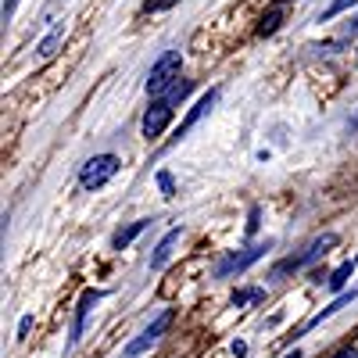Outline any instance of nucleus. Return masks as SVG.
Here are the masks:
<instances>
[{"label":"nucleus","instance_id":"nucleus-1","mask_svg":"<svg viewBox=\"0 0 358 358\" xmlns=\"http://www.w3.org/2000/svg\"><path fill=\"white\" fill-rule=\"evenodd\" d=\"M179 69H183V54H179V50H165L155 62L151 76H147V94H155V97L169 94V90L179 83Z\"/></svg>","mask_w":358,"mask_h":358},{"label":"nucleus","instance_id":"nucleus-2","mask_svg":"<svg viewBox=\"0 0 358 358\" xmlns=\"http://www.w3.org/2000/svg\"><path fill=\"white\" fill-rule=\"evenodd\" d=\"M118 169H122V162H118L115 155L90 158V162L79 169V187H83V190H101L104 183H111V179L118 176Z\"/></svg>","mask_w":358,"mask_h":358},{"label":"nucleus","instance_id":"nucleus-3","mask_svg":"<svg viewBox=\"0 0 358 358\" xmlns=\"http://www.w3.org/2000/svg\"><path fill=\"white\" fill-rule=\"evenodd\" d=\"M330 248H337V233H326V236H315V241L301 251V255H294V258H287V262H280L276 265V273H273V280H280L283 273H297V268H308L315 258H322Z\"/></svg>","mask_w":358,"mask_h":358},{"label":"nucleus","instance_id":"nucleus-4","mask_svg":"<svg viewBox=\"0 0 358 358\" xmlns=\"http://www.w3.org/2000/svg\"><path fill=\"white\" fill-rule=\"evenodd\" d=\"M273 248V241H265V244H255V248H244V251H229L219 265H215V276L219 280H226V276H233V273H244V268H251L258 258H265V251Z\"/></svg>","mask_w":358,"mask_h":358},{"label":"nucleus","instance_id":"nucleus-5","mask_svg":"<svg viewBox=\"0 0 358 358\" xmlns=\"http://www.w3.org/2000/svg\"><path fill=\"white\" fill-rule=\"evenodd\" d=\"M172 108H176V104H172L165 94H162L151 108H147V115H143V136H147V140H158V136L165 133V126L172 122Z\"/></svg>","mask_w":358,"mask_h":358},{"label":"nucleus","instance_id":"nucleus-6","mask_svg":"<svg viewBox=\"0 0 358 358\" xmlns=\"http://www.w3.org/2000/svg\"><path fill=\"white\" fill-rule=\"evenodd\" d=\"M169 322H172V312H162V315H158L151 326H147V330H143L136 341H129V344H126L122 358H136V355H143L147 348H155V344H158V337L169 330Z\"/></svg>","mask_w":358,"mask_h":358},{"label":"nucleus","instance_id":"nucleus-7","mask_svg":"<svg viewBox=\"0 0 358 358\" xmlns=\"http://www.w3.org/2000/svg\"><path fill=\"white\" fill-rule=\"evenodd\" d=\"M97 301H101V290H83L79 305H76V326H72V341H69V348H76V344L83 341V330H86V315H90V308H94Z\"/></svg>","mask_w":358,"mask_h":358},{"label":"nucleus","instance_id":"nucleus-8","mask_svg":"<svg viewBox=\"0 0 358 358\" xmlns=\"http://www.w3.org/2000/svg\"><path fill=\"white\" fill-rule=\"evenodd\" d=\"M215 101H219V90H208V94H204V97H201V101H197V104L190 108L187 122L179 126V129H176V140H183V136H187V133H190V129H194V126L201 122V118H204L208 111H212V104H215Z\"/></svg>","mask_w":358,"mask_h":358},{"label":"nucleus","instance_id":"nucleus-9","mask_svg":"<svg viewBox=\"0 0 358 358\" xmlns=\"http://www.w3.org/2000/svg\"><path fill=\"white\" fill-rule=\"evenodd\" d=\"M179 236H183V229H169L165 236H162V244L155 248V255H151V273H158V268H165L169 265V258H172V251H176V244H179Z\"/></svg>","mask_w":358,"mask_h":358},{"label":"nucleus","instance_id":"nucleus-10","mask_svg":"<svg viewBox=\"0 0 358 358\" xmlns=\"http://www.w3.org/2000/svg\"><path fill=\"white\" fill-rule=\"evenodd\" d=\"M147 226H151V222H147V219H140V222H129L126 229H118V233L111 236V248H115V251H122V248H129V244L136 241V236H140V233L147 229Z\"/></svg>","mask_w":358,"mask_h":358},{"label":"nucleus","instance_id":"nucleus-11","mask_svg":"<svg viewBox=\"0 0 358 358\" xmlns=\"http://www.w3.org/2000/svg\"><path fill=\"white\" fill-rule=\"evenodd\" d=\"M62 40H65V25H57L54 33H50V36H47L40 47H36V50H40V57H54V50H57V43H62Z\"/></svg>","mask_w":358,"mask_h":358},{"label":"nucleus","instance_id":"nucleus-12","mask_svg":"<svg viewBox=\"0 0 358 358\" xmlns=\"http://www.w3.org/2000/svg\"><path fill=\"white\" fill-rule=\"evenodd\" d=\"M280 22H283V15H280V8H273L265 18H262V25H258V36H273L276 29H280Z\"/></svg>","mask_w":358,"mask_h":358},{"label":"nucleus","instance_id":"nucleus-13","mask_svg":"<svg viewBox=\"0 0 358 358\" xmlns=\"http://www.w3.org/2000/svg\"><path fill=\"white\" fill-rule=\"evenodd\" d=\"M351 268H355V262H344L341 268H334V276H330V290H341V287L348 283V276H351Z\"/></svg>","mask_w":358,"mask_h":358},{"label":"nucleus","instance_id":"nucleus-14","mask_svg":"<svg viewBox=\"0 0 358 358\" xmlns=\"http://www.w3.org/2000/svg\"><path fill=\"white\" fill-rule=\"evenodd\" d=\"M262 297H265V290H241V294H233V305L236 308H241V305H251V301H262Z\"/></svg>","mask_w":358,"mask_h":358},{"label":"nucleus","instance_id":"nucleus-15","mask_svg":"<svg viewBox=\"0 0 358 358\" xmlns=\"http://www.w3.org/2000/svg\"><path fill=\"white\" fill-rule=\"evenodd\" d=\"M351 4H355V0H334V4L322 11V22H330L334 15H341V11H344V8H351Z\"/></svg>","mask_w":358,"mask_h":358},{"label":"nucleus","instance_id":"nucleus-16","mask_svg":"<svg viewBox=\"0 0 358 358\" xmlns=\"http://www.w3.org/2000/svg\"><path fill=\"white\" fill-rule=\"evenodd\" d=\"M158 187H162V194H165V197H172V194H176V183H172V176H169V172H158Z\"/></svg>","mask_w":358,"mask_h":358},{"label":"nucleus","instance_id":"nucleus-17","mask_svg":"<svg viewBox=\"0 0 358 358\" xmlns=\"http://www.w3.org/2000/svg\"><path fill=\"white\" fill-rule=\"evenodd\" d=\"M176 4H179V0H147L143 8H147V11H169V8H176Z\"/></svg>","mask_w":358,"mask_h":358},{"label":"nucleus","instance_id":"nucleus-18","mask_svg":"<svg viewBox=\"0 0 358 358\" xmlns=\"http://www.w3.org/2000/svg\"><path fill=\"white\" fill-rule=\"evenodd\" d=\"M29 330H33V315H25V319L18 322V337H25Z\"/></svg>","mask_w":358,"mask_h":358},{"label":"nucleus","instance_id":"nucleus-19","mask_svg":"<svg viewBox=\"0 0 358 358\" xmlns=\"http://www.w3.org/2000/svg\"><path fill=\"white\" fill-rule=\"evenodd\" d=\"M258 229V208H251V215H248V233Z\"/></svg>","mask_w":358,"mask_h":358},{"label":"nucleus","instance_id":"nucleus-20","mask_svg":"<svg viewBox=\"0 0 358 358\" xmlns=\"http://www.w3.org/2000/svg\"><path fill=\"white\" fill-rule=\"evenodd\" d=\"M15 8H18V0H4V22L15 15Z\"/></svg>","mask_w":358,"mask_h":358},{"label":"nucleus","instance_id":"nucleus-21","mask_svg":"<svg viewBox=\"0 0 358 358\" xmlns=\"http://www.w3.org/2000/svg\"><path fill=\"white\" fill-rule=\"evenodd\" d=\"M334 358H358V351H341V355H334Z\"/></svg>","mask_w":358,"mask_h":358},{"label":"nucleus","instance_id":"nucleus-22","mask_svg":"<svg viewBox=\"0 0 358 358\" xmlns=\"http://www.w3.org/2000/svg\"><path fill=\"white\" fill-rule=\"evenodd\" d=\"M348 29H351V33H358V18H355V22H351V25H348Z\"/></svg>","mask_w":358,"mask_h":358},{"label":"nucleus","instance_id":"nucleus-23","mask_svg":"<svg viewBox=\"0 0 358 358\" xmlns=\"http://www.w3.org/2000/svg\"><path fill=\"white\" fill-rule=\"evenodd\" d=\"M287 358H301V351H294V355H287Z\"/></svg>","mask_w":358,"mask_h":358}]
</instances>
